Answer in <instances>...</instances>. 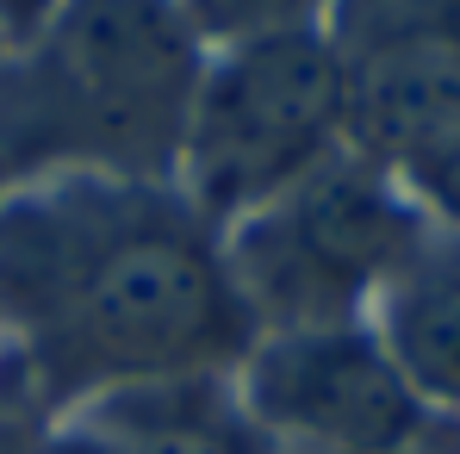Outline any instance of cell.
Masks as SVG:
<instances>
[{
    "mask_svg": "<svg viewBox=\"0 0 460 454\" xmlns=\"http://www.w3.org/2000/svg\"><path fill=\"white\" fill-rule=\"evenodd\" d=\"M0 305L63 392L187 379L243 349L249 324L199 212L87 181L0 212Z\"/></svg>",
    "mask_w": 460,
    "mask_h": 454,
    "instance_id": "1",
    "label": "cell"
},
{
    "mask_svg": "<svg viewBox=\"0 0 460 454\" xmlns=\"http://www.w3.org/2000/svg\"><path fill=\"white\" fill-rule=\"evenodd\" d=\"M38 63L0 81V150L162 168L193 106V38L168 0H63Z\"/></svg>",
    "mask_w": 460,
    "mask_h": 454,
    "instance_id": "2",
    "label": "cell"
},
{
    "mask_svg": "<svg viewBox=\"0 0 460 454\" xmlns=\"http://www.w3.org/2000/svg\"><path fill=\"white\" fill-rule=\"evenodd\" d=\"M342 138V76L323 31H280L212 63L187 106V181L199 218L261 212Z\"/></svg>",
    "mask_w": 460,
    "mask_h": 454,
    "instance_id": "3",
    "label": "cell"
},
{
    "mask_svg": "<svg viewBox=\"0 0 460 454\" xmlns=\"http://www.w3.org/2000/svg\"><path fill=\"white\" fill-rule=\"evenodd\" d=\"M423 249L417 206L367 156H330L236 230V299L280 317V330L342 324L374 280H392Z\"/></svg>",
    "mask_w": 460,
    "mask_h": 454,
    "instance_id": "4",
    "label": "cell"
},
{
    "mask_svg": "<svg viewBox=\"0 0 460 454\" xmlns=\"http://www.w3.org/2000/svg\"><path fill=\"white\" fill-rule=\"evenodd\" d=\"M342 138L380 168L460 138V0H336Z\"/></svg>",
    "mask_w": 460,
    "mask_h": 454,
    "instance_id": "5",
    "label": "cell"
},
{
    "mask_svg": "<svg viewBox=\"0 0 460 454\" xmlns=\"http://www.w3.org/2000/svg\"><path fill=\"white\" fill-rule=\"evenodd\" d=\"M249 411L330 454H404L423 430V398L349 324L274 330L249 349Z\"/></svg>",
    "mask_w": 460,
    "mask_h": 454,
    "instance_id": "6",
    "label": "cell"
},
{
    "mask_svg": "<svg viewBox=\"0 0 460 454\" xmlns=\"http://www.w3.org/2000/svg\"><path fill=\"white\" fill-rule=\"evenodd\" d=\"M380 349L417 398L460 405V243H423L385 280Z\"/></svg>",
    "mask_w": 460,
    "mask_h": 454,
    "instance_id": "7",
    "label": "cell"
},
{
    "mask_svg": "<svg viewBox=\"0 0 460 454\" xmlns=\"http://www.w3.org/2000/svg\"><path fill=\"white\" fill-rule=\"evenodd\" d=\"M87 442L100 454H255L249 430L199 379H150L106 398Z\"/></svg>",
    "mask_w": 460,
    "mask_h": 454,
    "instance_id": "8",
    "label": "cell"
},
{
    "mask_svg": "<svg viewBox=\"0 0 460 454\" xmlns=\"http://www.w3.org/2000/svg\"><path fill=\"white\" fill-rule=\"evenodd\" d=\"M323 0H181V25L199 44H255V38H280V31H305L311 13Z\"/></svg>",
    "mask_w": 460,
    "mask_h": 454,
    "instance_id": "9",
    "label": "cell"
},
{
    "mask_svg": "<svg viewBox=\"0 0 460 454\" xmlns=\"http://www.w3.org/2000/svg\"><path fill=\"white\" fill-rule=\"evenodd\" d=\"M404 181H411V193L429 206V212H442L448 225H460V138L455 144H442V150L417 156L411 168H398Z\"/></svg>",
    "mask_w": 460,
    "mask_h": 454,
    "instance_id": "10",
    "label": "cell"
},
{
    "mask_svg": "<svg viewBox=\"0 0 460 454\" xmlns=\"http://www.w3.org/2000/svg\"><path fill=\"white\" fill-rule=\"evenodd\" d=\"M63 0H0V44H38Z\"/></svg>",
    "mask_w": 460,
    "mask_h": 454,
    "instance_id": "11",
    "label": "cell"
},
{
    "mask_svg": "<svg viewBox=\"0 0 460 454\" xmlns=\"http://www.w3.org/2000/svg\"><path fill=\"white\" fill-rule=\"evenodd\" d=\"M0 454H25V449H19V436H13V430H0Z\"/></svg>",
    "mask_w": 460,
    "mask_h": 454,
    "instance_id": "12",
    "label": "cell"
}]
</instances>
